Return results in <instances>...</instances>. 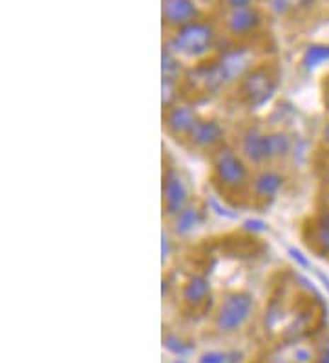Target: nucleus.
Returning a JSON list of instances; mask_svg holds the SVG:
<instances>
[{
	"mask_svg": "<svg viewBox=\"0 0 329 363\" xmlns=\"http://www.w3.org/2000/svg\"><path fill=\"white\" fill-rule=\"evenodd\" d=\"M211 184L219 199L234 208L249 206V187L255 169L250 167L233 143H227L209 158Z\"/></svg>",
	"mask_w": 329,
	"mask_h": 363,
	"instance_id": "1",
	"label": "nucleus"
},
{
	"mask_svg": "<svg viewBox=\"0 0 329 363\" xmlns=\"http://www.w3.org/2000/svg\"><path fill=\"white\" fill-rule=\"evenodd\" d=\"M219 37H221L219 24L211 18L202 17L180 30L171 31L165 45L178 53L183 61H192L196 65L211 59L218 52Z\"/></svg>",
	"mask_w": 329,
	"mask_h": 363,
	"instance_id": "2",
	"label": "nucleus"
},
{
	"mask_svg": "<svg viewBox=\"0 0 329 363\" xmlns=\"http://www.w3.org/2000/svg\"><path fill=\"white\" fill-rule=\"evenodd\" d=\"M280 89V68L277 62L262 59L253 70L247 74L236 89L233 98L247 112H256L271 105Z\"/></svg>",
	"mask_w": 329,
	"mask_h": 363,
	"instance_id": "3",
	"label": "nucleus"
},
{
	"mask_svg": "<svg viewBox=\"0 0 329 363\" xmlns=\"http://www.w3.org/2000/svg\"><path fill=\"white\" fill-rule=\"evenodd\" d=\"M255 296L247 290H231L214 306L212 327L219 334H236L255 315Z\"/></svg>",
	"mask_w": 329,
	"mask_h": 363,
	"instance_id": "4",
	"label": "nucleus"
},
{
	"mask_svg": "<svg viewBox=\"0 0 329 363\" xmlns=\"http://www.w3.org/2000/svg\"><path fill=\"white\" fill-rule=\"evenodd\" d=\"M192 202L189 180L183 169L172 162L163 164L161 174V209L167 220L174 218L181 209Z\"/></svg>",
	"mask_w": 329,
	"mask_h": 363,
	"instance_id": "5",
	"label": "nucleus"
},
{
	"mask_svg": "<svg viewBox=\"0 0 329 363\" xmlns=\"http://www.w3.org/2000/svg\"><path fill=\"white\" fill-rule=\"evenodd\" d=\"M287 184V177L280 165H265L255 169L249 187V206L255 209H265L280 196Z\"/></svg>",
	"mask_w": 329,
	"mask_h": 363,
	"instance_id": "6",
	"label": "nucleus"
},
{
	"mask_svg": "<svg viewBox=\"0 0 329 363\" xmlns=\"http://www.w3.org/2000/svg\"><path fill=\"white\" fill-rule=\"evenodd\" d=\"M263 24H265V17L256 4L247 6V8L225 9L219 17V30L236 43H243L258 35Z\"/></svg>",
	"mask_w": 329,
	"mask_h": 363,
	"instance_id": "7",
	"label": "nucleus"
},
{
	"mask_svg": "<svg viewBox=\"0 0 329 363\" xmlns=\"http://www.w3.org/2000/svg\"><path fill=\"white\" fill-rule=\"evenodd\" d=\"M243 158L249 162L253 169L271 165V134L269 129H263L256 123L241 127L233 143Z\"/></svg>",
	"mask_w": 329,
	"mask_h": 363,
	"instance_id": "8",
	"label": "nucleus"
},
{
	"mask_svg": "<svg viewBox=\"0 0 329 363\" xmlns=\"http://www.w3.org/2000/svg\"><path fill=\"white\" fill-rule=\"evenodd\" d=\"M202 120V114L192 101L183 99L172 108L163 112V129L174 142L187 145L190 134L196 129L197 121Z\"/></svg>",
	"mask_w": 329,
	"mask_h": 363,
	"instance_id": "9",
	"label": "nucleus"
},
{
	"mask_svg": "<svg viewBox=\"0 0 329 363\" xmlns=\"http://www.w3.org/2000/svg\"><path fill=\"white\" fill-rule=\"evenodd\" d=\"M227 129H225V125L218 118L202 116V120L197 121L196 129L192 130L189 142H187L185 147H189L190 151L197 152V155H205L211 158L216 151L227 145Z\"/></svg>",
	"mask_w": 329,
	"mask_h": 363,
	"instance_id": "10",
	"label": "nucleus"
},
{
	"mask_svg": "<svg viewBox=\"0 0 329 363\" xmlns=\"http://www.w3.org/2000/svg\"><path fill=\"white\" fill-rule=\"evenodd\" d=\"M181 308L189 314H205L211 311L214 296L212 283L205 274H190L180 286Z\"/></svg>",
	"mask_w": 329,
	"mask_h": 363,
	"instance_id": "11",
	"label": "nucleus"
},
{
	"mask_svg": "<svg viewBox=\"0 0 329 363\" xmlns=\"http://www.w3.org/2000/svg\"><path fill=\"white\" fill-rule=\"evenodd\" d=\"M203 17L196 0H161V21L168 31H175Z\"/></svg>",
	"mask_w": 329,
	"mask_h": 363,
	"instance_id": "12",
	"label": "nucleus"
},
{
	"mask_svg": "<svg viewBox=\"0 0 329 363\" xmlns=\"http://www.w3.org/2000/svg\"><path fill=\"white\" fill-rule=\"evenodd\" d=\"M205 220V208H203L197 200L192 199L190 204L185 206L174 218L168 220V226H171V231L175 239H187V237L196 233L200 228H203Z\"/></svg>",
	"mask_w": 329,
	"mask_h": 363,
	"instance_id": "13",
	"label": "nucleus"
},
{
	"mask_svg": "<svg viewBox=\"0 0 329 363\" xmlns=\"http://www.w3.org/2000/svg\"><path fill=\"white\" fill-rule=\"evenodd\" d=\"M302 237L309 250L321 257L329 259V211L309 218L302 230Z\"/></svg>",
	"mask_w": 329,
	"mask_h": 363,
	"instance_id": "14",
	"label": "nucleus"
},
{
	"mask_svg": "<svg viewBox=\"0 0 329 363\" xmlns=\"http://www.w3.org/2000/svg\"><path fill=\"white\" fill-rule=\"evenodd\" d=\"M187 65L178 53L172 52L167 45H163L161 50V79H185Z\"/></svg>",
	"mask_w": 329,
	"mask_h": 363,
	"instance_id": "15",
	"label": "nucleus"
},
{
	"mask_svg": "<svg viewBox=\"0 0 329 363\" xmlns=\"http://www.w3.org/2000/svg\"><path fill=\"white\" fill-rule=\"evenodd\" d=\"M329 62V45L328 43H313L306 46L300 55V67L306 72H313Z\"/></svg>",
	"mask_w": 329,
	"mask_h": 363,
	"instance_id": "16",
	"label": "nucleus"
},
{
	"mask_svg": "<svg viewBox=\"0 0 329 363\" xmlns=\"http://www.w3.org/2000/svg\"><path fill=\"white\" fill-rule=\"evenodd\" d=\"M185 99L183 81L180 79H161V108L163 112Z\"/></svg>",
	"mask_w": 329,
	"mask_h": 363,
	"instance_id": "17",
	"label": "nucleus"
},
{
	"mask_svg": "<svg viewBox=\"0 0 329 363\" xmlns=\"http://www.w3.org/2000/svg\"><path fill=\"white\" fill-rule=\"evenodd\" d=\"M315 0H271V11L277 17H294L313 6Z\"/></svg>",
	"mask_w": 329,
	"mask_h": 363,
	"instance_id": "18",
	"label": "nucleus"
},
{
	"mask_svg": "<svg viewBox=\"0 0 329 363\" xmlns=\"http://www.w3.org/2000/svg\"><path fill=\"white\" fill-rule=\"evenodd\" d=\"M163 347H165L171 354L178 356V358H185V356L190 354L194 349V345L190 343V341L183 340L181 336L172 333H167L165 336H163Z\"/></svg>",
	"mask_w": 329,
	"mask_h": 363,
	"instance_id": "19",
	"label": "nucleus"
},
{
	"mask_svg": "<svg viewBox=\"0 0 329 363\" xmlns=\"http://www.w3.org/2000/svg\"><path fill=\"white\" fill-rule=\"evenodd\" d=\"M241 358L240 350H207L197 358V363H240Z\"/></svg>",
	"mask_w": 329,
	"mask_h": 363,
	"instance_id": "20",
	"label": "nucleus"
},
{
	"mask_svg": "<svg viewBox=\"0 0 329 363\" xmlns=\"http://www.w3.org/2000/svg\"><path fill=\"white\" fill-rule=\"evenodd\" d=\"M318 358L315 356V350L307 345H294L291 352V363H316Z\"/></svg>",
	"mask_w": 329,
	"mask_h": 363,
	"instance_id": "21",
	"label": "nucleus"
},
{
	"mask_svg": "<svg viewBox=\"0 0 329 363\" xmlns=\"http://www.w3.org/2000/svg\"><path fill=\"white\" fill-rule=\"evenodd\" d=\"M174 235L172 231L163 230L161 233V262L163 266H167L171 262V259L174 257Z\"/></svg>",
	"mask_w": 329,
	"mask_h": 363,
	"instance_id": "22",
	"label": "nucleus"
},
{
	"mask_svg": "<svg viewBox=\"0 0 329 363\" xmlns=\"http://www.w3.org/2000/svg\"><path fill=\"white\" fill-rule=\"evenodd\" d=\"M256 0H221V9H238L247 8V6H255Z\"/></svg>",
	"mask_w": 329,
	"mask_h": 363,
	"instance_id": "23",
	"label": "nucleus"
},
{
	"mask_svg": "<svg viewBox=\"0 0 329 363\" xmlns=\"http://www.w3.org/2000/svg\"><path fill=\"white\" fill-rule=\"evenodd\" d=\"M289 255L291 257L294 259V261L299 262L300 266H304V268H309V261H307L306 257H304L302 253L299 252V250H294V248H289Z\"/></svg>",
	"mask_w": 329,
	"mask_h": 363,
	"instance_id": "24",
	"label": "nucleus"
},
{
	"mask_svg": "<svg viewBox=\"0 0 329 363\" xmlns=\"http://www.w3.org/2000/svg\"><path fill=\"white\" fill-rule=\"evenodd\" d=\"M265 224H263V222H260V220H247L246 222V230H249V231H258V230H265Z\"/></svg>",
	"mask_w": 329,
	"mask_h": 363,
	"instance_id": "25",
	"label": "nucleus"
},
{
	"mask_svg": "<svg viewBox=\"0 0 329 363\" xmlns=\"http://www.w3.org/2000/svg\"><path fill=\"white\" fill-rule=\"evenodd\" d=\"M318 362H321V363H329V340L325 341V345L322 347L321 354H318Z\"/></svg>",
	"mask_w": 329,
	"mask_h": 363,
	"instance_id": "26",
	"label": "nucleus"
},
{
	"mask_svg": "<svg viewBox=\"0 0 329 363\" xmlns=\"http://www.w3.org/2000/svg\"><path fill=\"white\" fill-rule=\"evenodd\" d=\"M322 142L329 147V121L324 125V129H322Z\"/></svg>",
	"mask_w": 329,
	"mask_h": 363,
	"instance_id": "27",
	"label": "nucleus"
},
{
	"mask_svg": "<svg viewBox=\"0 0 329 363\" xmlns=\"http://www.w3.org/2000/svg\"><path fill=\"white\" fill-rule=\"evenodd\" d=\"M324 106H325V111L329 112V81L328 84H325V90H324Z\"/></svg>",
	"mask_w": 329,
	"mask_h": 363,
	"instance_id": "28",
	"label": "nucleus"
},
{
	"mask_svg": "<svg viewBox=\"0 0 329 363\" xmlns=\"http://www.w3.org/2000/svg\"><path fill=\"white\" fill-rule=\"evenodd\" d=\"M174 363H187V362H183V359H175Z\"/></svg>",
	"mask_w": 329,
	"mask_h": 363,
	"instance_id": "29",
	"label": "nucleus"
},
{
	"mask_svg": "<svg viewBox=\"0 0 329 363\" xmlns=\"http://www.w3.org/2000/svg\"><path fill=\"white\" fill-rule=\"evenodd\" d=\"M316 363H321V362H316Z\"/></svg>",
	"mask_w": 329,
	"mask_h": 363,
	"instance_id": "30",
	"label": "nucleus"
}]
</instances>
